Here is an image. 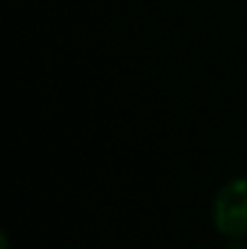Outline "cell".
Listing matches in <instances>:
<instances>
[{"instance_id": "cell-1", "label": "cell", "mask_w": 247, "mask_h": 249, "mask_svg": "<svg viewBox=\"0 0 247 249\" xmlns=\"http://www.w3.org/2000/svg\"><path fill=\"white\" fill-rule=\"evenodd\" d=\"M211 218L216 230L228 240L247 237V177L226 181L213 196Z\"/></svg>"}, {"instance_id": "cell-2", "label": "cell", "mask_w": 247, "mask_h": 249, "mask_svg": "<svg viewBox=\"0 0 247 249\" xmlns=\"http://www.w3.org/2000/svg\"><path fill=\"white\" fill-rule=\"evenodd\" d=\"M0 245H2V249H10V242H7V232H0Z\"/></svg>"}]
</instances>
